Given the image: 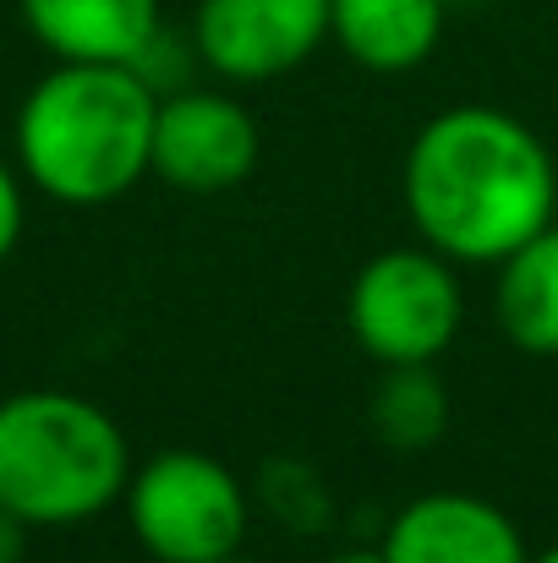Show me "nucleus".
<instances>
[{"label":"nucleus","instance_id":"f257e3e1","mask_svg":"<svg viewBox=\"0 0 558 563\" xmlns=\"http://www.w3.org/2000/svg\"><path fill=\"white\" fill-rule=\"evenodd\" d=\"M400 197L433 252L499 268L554 224L558 165L521 115L499 104H449L411 137Z\"/></svg>","mask_w":558,"mask_h":563},{"label":"nucleus","instance_id":"f03ea898","mask_svg":"<svg viewBox=\"0 0 558 563\" xmlns=\"http://www.w3.org/2000/svg\"><path fill=\"white\" fill-rule=\"evenodd\" d=\"M160 88L138 66L55 60L17 110V165L66 208L116 202L149 176Z\"/></svg>","mask_w":558,"mask_h":563},{"label":"nucleus","instance_id":"7ed1b4c3","mask_svg":"<svg viewBox=\"0 0 558 563\" xmlns=\"http://www.w3.org/2000/svg\"><path fill=\"white\" fill-rule=\"evenodd\" d=\"M132 482L121 421L66 388H22L0 399V509L28 531L99 520Z\"/></svg>","mask_w":558,"mask_h":563},{"label":"nucleus","instance_id":"20e7f679","mask_svg":"<svg viewBox=\"0 0 558 563\" xmlns=\"http://www.w3.org/2000/svg\"><path fill=\"white\" fill-rule=\"evenodd\" d=\"M138 548L154 563H219L241 553L252 504L241 476L208 449H160L121 493Z\"/></svg>","mask_w":558,"mask_h":563},{"label":"nucleus","instance_id":"39448f33","mask_svg":"<svg viewBox=\"0 0 558 563\" xmlns=\"http://www.w3.org/2000/svg\"><path fill=\"white\" fill-rule=\"evenodd\" d=\"M466 318L455 263L422 246H389L368 257L346 296V323L378 367H433Z\"/></svg>","mask_w":558,"mask_h":563},{"label":"nucleus","instance_id":"423d86ee","mask_svg":"<svg viewBox=\"0 0 558 563\" xmlns=\"http://www.w3.org/2000/svg\"><path fill=\"white\" fill-rule=\"evenodd\" d=\"M329 38V0H197L192 49L225 82H280Z\"/></svg>","mask_w":558,"mask_h":563},{"label":"nucleus","instance_id":"0eeeda50","mask_svg":"<svg viewBox=\"0 0 558 563\" xmlns=\"http://www.w3.org/2000/svg\"><path fill=\"white\" fill-rule=\"evenodd\" d=\"M258 121L241 99L214 88H186L160 99L154 110V159L149 176L171 181L176 191H230L258 170Z\"/></svg>","mask_w":558,"mask_h":563},{"label":"nucleus","instance_id":"6e6552de","mask_svg":"<svg viewBox=\"0 0 558 563\" xmlns=\"http://www.w3.org/2000/svg\"><path fill=\"white\" fill-rule=\"evenodd\" d=\"M378 553L389 563H532L521 526L493 498L455 487L411 498L389 520Z\"/></svg>","mask_w":558,"mask_h":563},{"label":"nucleus","instance_id":"1a4fd4ad","mask_svg":"<svg viewBox=\"0 0 558 563\" xmlns=\"http://www.w3.org/2000/svg\"><path fill=\"white\" fill-rule=\"evenodd\" d=\"M17 11L55 60L138 66L165 33L160 0H17Z\"/></svg>","mask_w":558,"mask_h":563},{"label":"nucleus","instance_id":"9d476101","mask_svg":"<svg viewBox=\"0 0 558 563\" xmlns=\"http://www.w3.org/2000/svg\"><path fill=\"white\" fill-rule=\"evenodd\" d=\"M444 0H329V38L378 77L416 71L444 38Z\"/></svg>","mask_w":558,"mask_h":563},{"label":"nucleus","instance_id":"9b49d317","mask_svg":"<svg viewBox=\"0 0 558 563\" xmlns=\"http://www.w3.org/2000/svg\"><path fill=\"white\" fill-rule=\"evenodd\" d=\"M499 334L526 356H558V224L537 230L499 263L493 279Z\"/></svg>","mask_w":558,"mask_h":563},{"label":"nucleus","instance_id":"f8f14e48","mask_svg":"<svg viewBox=\"0 0 558 563\" xmlns=\"http://www.w3.org/2000/svg\"><path fill=\"white\" fill-rule=\"evenodd\" d=\"M449 421V394L433 367H383V383L372 388V432L389 449H427L438 443Z\"/></svg>","mask_w":558,"mask_h":563},{"label":"nucleus","instance_id":"ddd939ff","mask_svg":"<svg viewBox=\"0 0 558 563\" xmlns=\"http://www.w3.org/2000/svg\"><path fill=\"white\" fill-rule=\"evenodd\" d=\"M22 224H28V202H22V181H17V170L0 159V263L17 252V241H22Z\"/></svg>","mask_w":558,"mask_h":563},{"label":"nucleus","instance_id":"4468645a","mask_svg":"<svg viewBox=\"0 0 558 563\" xmlns=\"http://www.w3.org/2000/svg\"><path fill=\"white\" fill-rule=\"evenodd\" d=\"M22 553H28V526L0 509V563H22Z\"/></svg>","mask_w":558,"mask_h":563},{"label":"nucleus","instance_id":"2eb2a0df","mask_svg":"<svg viewBox=\"0 0 558 563\" xmlns=\"http://www.w3.org/2000/svg\"><path fill=\"white\" fill-rule=\"evenodd\" d=\"M329 563H389L383 553H335Z\"/></svg>","mask_w":558,"mask_h":563},{"label":"nucleus","instance_id":"dca6fc26","mask_svg":"<svg viewBox=\"0 0 558 563\" xmlns=\"http://www.w3.org/2000/svg\"><path fill=\"white\" fill-rule=\"evenodd\" d=\"M532 563H558V542L554 548H543V553H532Z\"/></svg>","mask_w":558,"mask_h":563},{"label":"nucleus","instance_id":"f3484780","mask_svg":"<svg viewBox=\"0 0 558 563\" xmlns=\"http://www.w3.org/2000/svg\"><path fill=\"white\" fill-rule=\"evenodd\" d=\"M219 563H252V559H241V553H230V559H219Z\"/></svg>","mask_w":558,"mask_h":563},{"label":"nucleus","instance_id":"a211bd4d","mask_svg":"<svg viewBox=\"0 0 558 563\" xmlns=\"http://www.w3.org/2000/svg\"><path fill=\"white\" fill-rule=\"evenodd\" d=\"M444 5H471V0H444Z\"/></svg>","mask_w":558,"mask_h":563},{"label":"nucleus","instance_id":"6ab92c4d","mask_svg":"<svg viewBox=\"0 0 558 563\" xmlns=\"http://www.w3.org/2000/svg\"><path fill=\"white\" fill-rule=\"evenodd\" d=\"M554 224H558V197H554Z\"/></svg>","mask_w":558,"mask_h":563}]
</instances>
